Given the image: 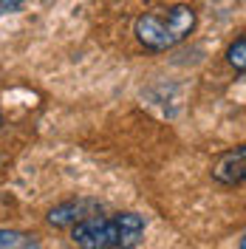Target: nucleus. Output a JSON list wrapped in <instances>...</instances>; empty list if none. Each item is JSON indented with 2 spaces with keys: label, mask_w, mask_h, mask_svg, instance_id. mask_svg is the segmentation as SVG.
I'll use <instances>...</instances> for the list:
<instances>
[{
  "label": "nucleus",
  "mask_w": 246,
  "mask_h": 249,
  "mask_svg": "<svg viewBox=\"0 0 246 249\" xmlns=\"http://www.w3.org/2000/svg\"><path fill=\"white\" fill-rule=\"evenodd\" d=\"M0 127H3V116H0Z\"/></svg>",
  "instance_id": "6e6552de"
},
{
  "label": "nucleus",
  "mask_w": 246,
  "mask_h": 249,
  "mask_svg": "<svg viewBox=\"0 0 246 249\" xmlns=\"http://www.w3.org/2000/svg\"><path fill=\"white\" fill-rule=\"evenodd\" d=\"M212 178L224 187H238L246 178V147H235L212 164Z\"/></svg>",
  "instance_id": "7ed1b4c3"
},
{
  "label": "nucleus",
  "mask_w": 246,
  "mask_h": 249,
  "mask_svg": "<svg viewBox=\"0 0 246 249\" xmlns=\"http://www.w3.org/2000/svg\"><path fill=\"white\" fill-rule=\"evenodd\" d=\"M144 235V218L139 213H116L110 218L88 215L74 224L71 241L82 249H130Z\"/></svg>",
  "instance_id": "f257e3e1"
},
{
  "label": "nucleus",
  "mask_w": 246,
  "mask_h": 249,
  "mask_svg": "<svg viewBox=\"0 0 246 249\" xmlns=\"http://www.w3.org/2000/svg\"><path fill=\"white\" fill-rule=\"evenodd\" d=\"M227 62H229L238 74H244L246 71V37H238V40L229 46V51H227Z\"/></svg>",
  "instance_id": "423d86ee"
},
{
  "label": "nucleus",
  "mask_w": 246,
  "mask_h": 249,
  "mask_svg": "<svg viewBox=\"0 0 246 249\" xmlns=\"http://www.w3.org/2000/svg\"><path fill=\"white\" fill-rule=\"evenodd\" d=\"M102 207L96 201H88V198H77V201H65L60 207H54L51 213H48V224L51 227H74L77 221L88 215H96Z\"/></svg>",
  "instance_id": "20e7f679"
},
{
  "label": "nucleus",
  "mask_w": 246,
  "mask_h": 249,
  "mask_svg": "<svg viewBox=\"0 0 246 249\" xmlns=\"http://www.w3.org/2000/svg\"><path fill=\"white\" fill-rule=\"evenodd\" d=\"M23 6V0H0V15H12Z\"/></svg>",
  "instance_id": "0eeeda50"
},
{
  "label": "nucleus",
  "mask_w": 246,
  "mask_h": 249,
  "mask_svg": "<svg viewBox=\"0 0 246 249\" xmlns=\"http://www.w3.org/2000/svg\"><path fill=\"white\" fill-rule=\"evenodd\" d=\"M37 235L17 232V230H0V249H37Z\"/></svg>",
  "instance_id": "39448f33"
},
{
  "label": "nucleus",
  "mask_w": 246,
  "mask_h": 249,
  "mask_svg": "<svg viewBox=\"0 0 246 249\" xmlns=\"http://www.w3.org/2000/svg\"><path fill=\"white\" fill-rule=\"evenodd\" d=\"M198 15L193 6H170V9H150L136 20V40L147 51H170L195 31Z\"/></svg>",
  "instance_id": "f03ea898"
}]
</instances>
